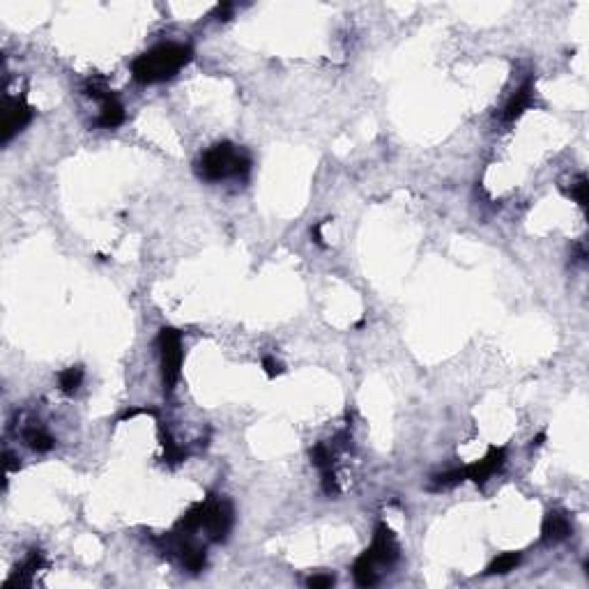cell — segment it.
I'll return each mask as SVG.
<instances>
[{
    "mask_svg": "<svg viewBox=\"0 0 589 589\" xmlns=\"http://www.w3.org/2000/svg\"><path fill=\"white\" fill-rule=\"evenodd\" d=\"M191 46L178 44V42H166L150 49L143 56H138L131 63V76L138 83H162L169 81L175 74L191 63Z\"/></svg>",
    "mask_w": 589,
    "mask_h": 589,
    "instance_id": "obj_1",
    "label": "cell"
},
{
    "mask_svg": "<svg viewBox=\"0 0 589 589\" xmlns=\"http://www.w3.org/2000/svg\"><path fill=\"white\" fill-rule=\"evenodd\" d=\"M251 171V157L233 143H217L205 150L196 162V173L205 182H221L228 178H246Z\"/></svg>",
    "mask_w": 589,
    "mask_h": 589,
    "instance_id": "obj_2",
    "label": "cell"
},
{
    "mask_svg": "<svg viewBox=\"0 0 589 589\" xmlns=\"http://www.w3.org/2000/svg\"><path fill=\"white\" fill-rule=\"evenodd\" d=\"M157 345H159V357H162L164 392L171 394L175 389V385L180 380V368H182V357H184L182 336H180V332L173 330V327H164V330H159Z\"/></svg>",
    "mask_w": 589,
    "mask_h": 589,
    "instance_id": "obj_3",
    "label": "cell"
},
{
    "mask_svg": "<svg viewBox=\"0 0 589 589\" xmlns=\"http://www.w3.org/2000/svg\"><path fill=\"white\" fill-rule=\"evenodd\" d=\"M233 520H235V515H233V506L228 500H219V497L205 500L203 530L207 532V537L212 541H226L233 527Z\"/></svg>",
    "mask_w": 589,
    "mask_h": 589,
    "instance_id": "obj_4",
    "label": "cell"
},
{
    "mask_svg": "<svg viewBox=\"0 0 589 589\" xmlns=\"http://www.w3.org/2000/svg\"><path fill=\"white\" fill-rule=\"evenodd\" d=\"M364 557L371 561L373 566H389L394 564L398 557H400V548L396 544V537H394V532L389 530V525L387 523H380L376 527V534H373V544L366 548Z\"/></svg>",
    "mask_w": 589,
    "mask_h": 589,
    "instance_id": "obj_5",
    "label": "cell"
},
{
    "mask_svg": "<svg viewBox=\"0 0 589 589\" xmlns=\"http://www.w3.org/2000/svg\"><path fill=\"white\" fill-rule=\"evenodd\" d=\"M35 109L25 102V97H8L3 111V143H10L19 131H23L30 125Z\"/></svg>",
    "mask_w": 589,
    "mask_h": 589,
    "instance_id": "obj_6",
    "label": "cell"
},
{
    "mask_svg": "<svg viewBox=\"0 0 589 589\" xmlns=\"http://www.w3.org/2000/svg\"><path fill=\"white\" fill-rule=\"evenodd\" d=\"M504 463H506V451L502 449V447H491L484 458L465 467V477L481 486V484H486L493 474H497L502 467H504Z\"/></svg>",
    "mask_w": 589,
    "mask_h": 589,
    "instance_id": "obj_7",
    "label": "cell"
},
{
    "mask_svg": "<svg viewBox=\"0 0 589 589\" xmlns=\"http://www.w3.org/2000/svg\"><path fill=\"white\" fill-rule=\"evenodd\" d=\"M573 534V525L568 520L566 513L561 511H548L544 518V525H541V541L548 546L561 544Z\"/></svg>",
    "mask_w": 589,
    "mask_h": 589,
    "instance_id": "obj_8",
    "label": "cell"
},
{
    "mask_svg": "<svg viewBox=\"0 0 589 589\" xmlns=\"http://www.w3.org/2000/svg\"><path fill=\"white\" fill-rule=\"evenodd\" d=\"M532 99H534V85H532V78H527V81L508 97V102L504 104V109L500 113V120L506 125L515 122V120L532 106Z\"/></svg>",
    "mask_w": 589,
    "mask_h": 589,
    "instance_id": "obj_9",
    "label": "cell"
},
{
    "mask_svg": "<svg viewBox=\"0 0 589 589\" xmlns=\"http://www.w3.org/2000/svg\"><path fill=\"white\" fill-rule=\"evenodd\" d=\"M44 566V555L39 550H32L28 557H25V561L21 566L17 568L14 575L5 582V587H30L32 585V578H35V573L39 571V568Z\"/></svg>",
    "mask_w": 589,
    "mask_h": 589,
    "instance_id": "obj_10",
    "label": "cell"
},
{
    "mask_svg": "<svg viewBox=\"0 0 589 589\" xmlns=\"http://www.w3.org/2000/svg\"><path fill=\"white\" fill-rule=\"evenodd\" d=\"M127 113H125V106L118 102L116 97H109L102 102V111H99V118H97V125L104 127V129H116L125 122Z\"/></svg>",
    "mask_w": 589,
    "mask_h": 589,
    "instance_id": "obj_11",
    "label": "cell"
},
{
    "mask_svg": "<svg viewBox=\"0 0 589 589\" xmlns=\"http://www.w3.org/2000/svg\"><path fill=\"white\" fill-rule=\"evenodd\" d=\"M23 440H25V445H28L32 451H39V453L51 451L53 445H56V440H53L51 435L46 433L42 426H37V424L25 428V431H23Z\"/></svg>",
    "mask_w": 589,
    "mask_h": 589,
    "instance_id": "obj_12",
    "label": "cell"
},
{
    "mask_svg": "<svg viewBox=\"0 0 589 589\" xmlns=\"http://www.w3.org/2000/svg\"><path fill=\"white\" fill-rule=\"evenodd\" d=\"M352 578L359 587H373L378 582V571H376V566L364 557V555H359L352 564Z\"/></svg>",
    "mask_w": 589,
    "mask_h": 589,
    "instance_id": "obj_13",
    "label": "cell"
},
{
    "mask_svg": "<svg viewBox=\"0 0 589 589\" xmlns=\"http://www.w3.org/2000/svg\"><path fill=\"white\" fill-rule=\"evenodd\" d=\"M81 383H83V368L81 366H69V368H65V371H60V376H58L60 392L67 394V396L76 394Z\"/></svg>",
    "mask_w": 589,
    "mask_h": 589,
    "instance_id": "obj_14",
    "label": "cell"
},
{
    "mask_svg": "<svg viewBox=\"0 0 589 589\" xmlns=\"http://www.w3.org/2000/svg\"><path fill=\"white\" fill-rule=\"evenodd\" d=\"M518 564H520L518 553H502L491 561V566L486 568V575H506V573H511Z\"/></svg>",
    "mask_w": 589,
    "mask_h": 589,
    "instance_id": "obj_15",
    "label": "cell"
},
{
    "mask_svg": "<svg viewBox=\"0 0 589 589\" xmlns=\"http://www.w3.org/2000/svg\"><path fill=\"white\" fill-rule=\"evenodd\" d=\"M83 95L85 97H90V99H97V102H104V99H109L111 97V90H109V85H106V81L104 78H99V76H90V78H85V83H83Z\"/></svg>",
    "mask_w": 589,
    "mask_h": 589,
    "instance_id": "obj_16",
    "label": "cell"
},
{
    "mask_svg": "<svg viewBox=\"0 0 589 589\" xmlns=\"http://www.w3.org/2000/svg\"><path fill=\"white\" fill-rule=\"evenodd\" d=\"M162 445H164V460L169 465H180L186 458V453L182 447H178L173 438L169 435V431H162Z\"/></svg>",
    "mask_w": 589,
    "mask_h": 589,
    "instance_id": "obj_17",
    "label": "cell"
},
{
    "mask_svg": "<svg viewBox=\"0 0 589 589\" xmlns=\"http://www.w3.org/2000/svg\"><path fill=\"white\" fill-rule=\"evenodd\" d=\"M311 463L318 467L320 472L332 470V449L327 445H316L311 449Z\"/></svg>",
    "mask_w": 589,
    "mask_h": 589,
    "instance_id": "obj_18",
    "label": "cell"
},
{
    "mask_svg": "<svg viewBox=\"0 0 589 589\" xmlns=\"http://www.w3.org/2000/svg\"><path fill=\"white\" fill-rule=\"evenodd\" d=\"M566 193H568V196H571L580 207H585V205H587V175H582V173H580V175L571 182V189H568Z\"/></svg>",
    "mask_w": 589,
    "mask_h": 589,
    "instance_id": "obj_19",
    "label": "cell"
},
{
    "mask_svg": "<svg viewBox=\"0 0 589 589\" xmlns=\"http://www.w3.org/2000/svg\"><path fill=\"white\" fill-rule=\"evenodd\" d=\"M306 587H311V589H327V587H334V575H330V573L311 575V578H306Z\"/></svg>",
    "mask_w": 589,
    "mask_h": 589,
    "instance_id": "obj_20",
    "label": "cell"
},
{
    "mask_svg": "<svg viewBox=\"0 0 589 589\" xmlns=\"http://www.w3.org/2000/svg\"><path fill=\"white\" fill-rule=\"evenodd\" d=\"M263 368H265V373H267L270 378H277V376H281V373H283V366H281L274 357H265V359H263Z\"/></svg>",
    "mask_w": 589,
    "mask_h": 589,
    "instance_id": "obj_21",
    "label": "cell"
},
{
    "mask_svg": "<svg viewBox=\"0 0 589 589\" xmlns=\"http://www.w3.org/2000/svg\"><path fill=\"white\" fill-rule=\"evenodd\" d=\"M231 12H233L231 3H221V5H217V10H214V19H217V21H228Z\"/></svg>",
    "mask_w": 589,
    "mask_h": 589,
    "instance_id": "obj_22",
    "label": "cell"
},
{
    "mask_svg": "<svg viewBox=\"0 0 589 589\" xmlns=\"http://www.w3.org/2000/svg\"><path fill=\"white\" fill-rule=\"evenodd\" d=\"M573 258H575V263H580V265L587 263V246L582 242L573 246Z\"/></svg>",
    "mask_w": 589,
    "mask_h": 589,
    "instance_id": "obj_23",
    "label": "cell"
},
{
    "mask_svg": "<svg viewBox=\"0 0 589 589\" xmlns=\"http://www.w3.org/2000/svg\"><path fill=\"white\" fill-rule=\"evenodd\" d=\"M311 237H313V242H316L318 246H323L325 249V239H323V224H316L311 228Z\"/></svg>",
    "mask_w": 589,
    "mask_h": 589,
    "instance_id": "obj_24",
    "label": "cell"
},
{
    "mask_svg": "<svg viewBox=\"0 0 589 589\" xmlns=\"http://www.w3.org/2000/svg\"><path fill=\"white\" fill-rule=\"evenodd\" d=\"M14 460H17V458L12 456L10 451H5V470L12 472V470H14V467H19V463H14Z\"/></svg>",
    "mask_w": 589,
    "mask_h": 589,
    "instance_id": "obj_25",
    "label": "cell"
},
{
    "mask_svg": "<svg viewBox=\"0 0 589 589\" xmlns=\"http://www.w3.org/2000/svg\"><path fill=\"white\" fill-rule=\"evenodd\" d=\"M544 440H546V433L537 435V440H532V447H541V445H544Z\"/></svg>",
    "mask_w": 589,
    "mask_h": 589,
    "instance_id": "obj_26",
    "label": "cell"
}]
</instances>
